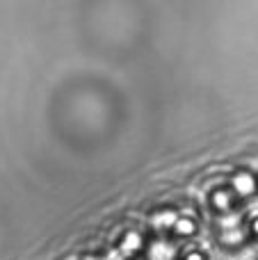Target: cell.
I'll return each instance as SVG.
<instances>
[{
  "label": "cell",
  "mask_w": 258,
  "mask_h": 260,
  "mask_svg": "<svg viewBox=\"0 0 258 260\" xmlns=\"http://www.w3.org/2000/svg\"><path fill=\"white\" fill-rule=\"evenodd\" d=\"M117 260H144V258H117Z\"/></svg>",
  "instance_id": "cell-10"
},
{
  "label": "cell",
  "mask_w": 258,
  "mask_h": 260,
  "mask_svg": "<svg viewBox=\"0 0 258 260\" xmlns=\"http://www.w3.org/2000/svg\"><path fill=\"white\" fill-rule=\"evenodd\" d=\"M249 260H258V253H254V256H251Z\"/></svg>",
  "instance_id": "cell-11"
},
{
  "label": "cell",
  "mask_w": 258,
  "mask_h": 260,
  "mask_svg": "<svg viewBox=\"0 0 258 260\" xmlns=\"http://www.w3.org/2000/svg\"><path fill=\"white\" fill-rule=\"evenodd\" d=\"M201 235V217L195 210H185L178 208V215L174 219V226L169 229L167 240H172L176 247H185L192 244Z\"/></svg>",
  "instance_id": "cell-4"
},
{
  "label": "cell",
  "mask_w": 258,
  "mask_h": 260,
  "mask_svg": "<svg viewBox=\"0 0 258 260\" xmlns=\"http://www.w3.org/2000/svg\"><path fill=\"white\" fill-rule=\"evenodd\" d=\"M176 256H178V247L172 240L149 233V244H146L144 260H176Z\"/></svg>",
  "instance_id": "cell-6"
},
{
  "label": "cell",
  "mask_w": 258,
  "mask_h": 260,
  "mask_svg": "<svg viewBox=\"0 0 258 260\" xmlns=\"http://www.w3.org/2000/svg\"><path fill=\"white\" fill-rule=\"evenodd\" d=\"M210 235H213V244L224 253H231L233 256V253L249 251L242 215L231 217V219L213 221V224H210Z\"/></svg>",
  "instance_id": "cell-2"
},
{
  "label": "cell",
  "mask_w": 258,
  "mask_h": 260,
  "mask_svg": "<svg viewBox=\"0 0 258 260\" xmlns=\"http://www.w3.org/2000/svg\"><path fill=\"white\" fill-rule=\"evenodd\" d=\"M204 208L213 221L231 219V217H238L245 212L242 203L238 201V197L233 194V189L229 187L224 178L208 185V189L204 192Z\"/></svg>",
  "instance_id": "cell-1"
},
{
  "label": "cell",
  "mask_w": 258,
  "mask_h": 260,
  "mask_svg": "<svg viewBox=\"0 0 258 260\" xmlns=\"http://www.w3.org/2000/svg\"><path fill=\"white\" fill-rule=\"evenodd\" d=\"M146 244H149V231L126 229L114 240V253L117 258H144Z\"/></svg>",
  "instance_id": "cell-5"
},
{
  "label": "cell",
  "mask_w": 258,
  "mask_h": 260,
  "mask_svg": "<svg viewBox=\"0 0 258 260\" xmlns=\"http://www.w3.org/2000/svg\"><path fill=\"white\" fill-rule=\"evenodd\" d=\"M242 221H245L247 231V242H249V251L258 253V206H251L242 212Z\"/></svg>",
  "instance_id": "cell-7"
},
{
  "label": "cell",
  "mask_w": 258,
  "mask_h": 260,
  "mask_svg": "<svg viewBox=\"0 0 258 260\" xmlns=\"http://www.w3.org/2000/svg\"><path fill=\"white\" fill-rule=\"evenodd\" d=\"M176 260H215L210 249H206L204 244H185V247H178V256Z\"/></svg>",
  "instance_id": "cell-8"
},
{
  "label": "cell",
  "mask_w": 258,
  "mask_h": 260,
  "mask_svg": "<svg viewBox=\"0 0 258 260\" xmlns=\"http://www.w3.org/2000/svg\"><path fill=\"white\" fill-rule=\"evenodd\" d=\"M227 185L233 189V194L238 197V201L242 203V208H251L258 201V171L251 167H233L227 174Z\"/></svg>",
  "instance_id": "cell-3"
},
{
  "label": "cell",
  "mask_w": 258,
  "mask_h": 260,
  "mask_svg": "<svg viewBox=\"0 0 258 260\" xmlns=\"http://www.w3.org/2000/svg\"><path fill=\"white\" fill-rule=\"evenodd\" d=\"M80 260H114V256H108V253H101V251H89Z\"/></svg>",
  "instance_id": "cell-9"
}]
</instances>
